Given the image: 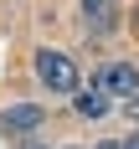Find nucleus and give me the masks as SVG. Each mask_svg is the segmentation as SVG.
<instances>
[{"label":"nucleus","mask_w":139,"mask_h":149,"mask_svg":"<svg viewBox=\"0 0 139 149\" xmlns=\"http://www.w3.org/2000/svg\"><path fill=\"white\" fill-rule=\"evenodd\" d=\"M129 149H139V139H129Z\"/></svg>","instance_id":"nucleus-7"},{"label":"nucleus","mask_w":139,"mask_h":149,"mask_svg":"<svg viewBox=\"0 0 139 149\" xmlns=\"http://www.w3.org/2000/svg\"><path fill=\"white\" fill-rule=\"evenodd\" d=\"M98 149H129V144H119V139H103V144H98Z\"/></svg>","instance_id":"nucleus-6"},{"label":"nucleus","mask_w":139,"mask_h":149,"mask_svg":"<svg viewBox=\"0 0 139 149\" xmlns=\"http://www.w3.org/2000/svg\"><path fill=\"white\" fill-rule=\"evenodd\" d=\"M77 113H82V118H103V113H108V88L98 82V77H93V82H88V93L77 98Z\"/></svg>","instance_id":"nucleus-5"},{"label":"nucleus","mask_w":139,"mask_h":149,"mask_svg":"<svg viewBox=\"0 0 139 149\" xmlns=\"http://www.w3.org/2000/svg\"><path fill=\"white\" fill-rule=\"evenodd\" d=\"M36 77H41L52 93H77V67L72 57H62V52H36Z\"/></svg>","instance_id":"nucleus-1"},{"label":"nucleus","mask_w":139,"mask_h":149,"mask_svg":"<svg viewBox=\"0 0 139 149\" xmlns=\"http://www.w3.org/2000/svg\"><path fill=\"white\" fill-rule=\"evenodd\" d=\"M119 26V0H82V31L88 36H108Z\"/></svg>","instance_id":"nucleus-2"},{"label":"nucleus","mask_w":139,"mask_h":149,"mask_svg":"<svg viewBox=\"0 0 139 149\" xmlns=\"http://www.w3.org/2000/svg\"><path fill=\"white\" fill-rule=\"evenodd\" d=\"M41 118H46L41 103H15V108H5V113H0V129H5V134H26V129H36Z\"/></svg>","instance_id":"nucleus-4"},{"label":"nucleus","mask_w":139,"mask_h":149,"mask_svg":"<svg viewBox=\"0 0 139 149\" xmlns=\"http://www.w3.org/2000/svg\"><path fill=\"white\" fill-rule=\"evenodd\" d=\"M26 149H46V144H26Z\"/></svg>","instance_id":"nucleus-8"},{"label":"nucleus","mask_w":139,"mask_h":149,"mask_svg":"<svg viewBox=\"0 0 139 149\" xmlns=\"http://www.w3.org/2000/svg\"><path fill=\"white\" fill-rule=\"evenodd\" d=\"M98 82H103L113 98H129V93H139V72L129 67V62H108L103 72H98Z\"/></svg>","instance_id":"nucleus-3"}]
</instances>
